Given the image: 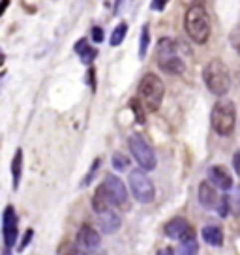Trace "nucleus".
I'll return each mask as SVG.
<instances>
[{"label":"nucleus","mask_w":240,"mask_h":255,"mask_svg":"<svg viewBox=\"0 0 240 255\" xmlns=\"http://www.w3.org/2000/svg\"><path fill=\"white\" fill-rule=\"evenodd\" d=\"M184 28L195 43L203 45L208 41V38H210V19H208L207 9L201 4H193L188 8L184 15Z\"/></svg>","instance_id":"obj_1"},{"label":"nucleus","mask_w":240,"mask_h":255,"mask_svg":"<svg viewBox=\"0 0 240 255\" xmlns=\"http://www.w3.org/2000/svg\"><path fill=\"white\" fill-rule=\"evenodd\" d=\"M203 81L207 88L214 96H225L231 88V75L229 70L220 58H212L203 68Z\"/></svg>","instance_id":"obj_2"},{"label":"nucleus","mask_w":240,"mask_h":255,"mask_svg":"<svg viewBox=\"0 0 240 255\" xmlns=\"http://www.w3.org/2000/svg\"><path fill=\"white\" fill-rule=\"evenodd\" d=\"M210 124L218 135L229 137L237 128V107L231 100H218L212 113H210Z\"/></svg>","instance_id":"obj_3"},{"label":"nucleus","mask_w":240,"mask_h":255,"mask_svg":"<svg viewBox=\"0 0 240 255\" xmlns=\"http://www.w3.org/2000/svg\"><path fill=\"white\" fill-rule=\"evenodd\" d=\"M163 96H165V85L161 77H158L156 73H146L139 83V98L143 102L144 109L156 113L161 107Z\"/></svg>","instance_id":"obj_4"},{"label":"nucleus","mask_w":240,"mask_h":255,"mask_svg":"<svg viewBox=\"0 0 240 255\" xmlns=\"http://www.w3.org/2000/svg\"><path fill=\"white\" fill-rule=\"evenodd\" d=\"M128 182H129V190L133 193L135 201L143 203V205L152 203L154 195H156V188H154L152 180L148 178V175H146V171H144L143 167L129 171Z\"/></svg>","instance_id":"obj_5"},{"label":"nucleus","mask_w":240,"mask_h":255,"mask_svg":"<svg viewBox=\"0 0 240 255\" xmlns=\"http://www.w3.org/2000/svg\"><path fill=\"white\" fill-rule=\"evenodd\" d=\"M128 146H129V152L133 154L135 161L144 169V171H152V169H156V163H158L156 154H154V150L150 148V144L143 139V135L133 133V135L129 137Z\"/></svg>","instance_id":"obj_6"},{"label":"nucleus","mask_w":240,"mask_h":255,"mask_svg":"<svg viewBox=\"0 0 240 255\" xmlns=\"http://www.w3.org/2000/svg\"><path fill=\"white\" fill-rule=\"evenodd\" d=\"M19 220H17L15 208L8 205L4 208V214H2V240H4V246H6V254H9V248L15 246L17 235H19Z\"/></svg>","instance_id":"obj_7"},{"label":"nucleus","mask_w":240,"mask_h":255,"mask_svg":"<svg viewBox=\"0 0 240 255\" xmlns=\"http://www.w3.org/2000/svg\"><path fill=\"white\" fill-rule=\"evenodd\" d=\"M104 186L105 190H107V195L111 199L113 207H126V203H128V190H126V184L122 182L119 176L105 175Z\"/></svg>","instance_id":"obj_8"},{"label":"nucleus","mask_w":240,"mask_h":255,"mask_svg":"<svg viewBox=\"0 0 240 255\" xmlns=\"http://www.w3.org/2000/svg\"><path fill=\"white\" fill-rule=\"evenodd\" d=\"M163 231H165L169 239L180 240V242L195 237V231H193V227L190 225V222L186 218H173V220H169L165 223V227H163Z\"/></svg>","instance_id":"obj_9"},{"label":"nucleus","mask_w":240,"mask_h":255,"mask_svg":"<svg viewBox=\"0 0 240 255\" xmlns=\"http://www.w3.org/2000/svg\"><path fill=\"white\" fill-rule=\"evenodd\" d=\"M208 180L214 184L216 188L224 191H231L233 190V176L231 173L224 167V165H212L208 169Z\"/></svg>","instance_id":"obj_10"},{"label":"nucleus","mask_w":240,"mask_h":255,"mask_svg":"<svg viewBox=\"0 0 240 255\" xmlns=\"http://www.w3.org/2000/svg\"><path fill=\"white\" fill-rule=\"evenodd\" d=\"M98 225L102 227V233L113 235L120 229V216L113 208H107V210L98 214Z\"/></svg>","instance_id":"obj_11"},{"label":"nucleus","mask_w":240,"mask_h":255,"mask_svg":"<svg viewBox=\"0 0 240 255\" xmlns=\"http://www.w3.org/2000/svg\"><path fill=\"white\" fill-rule=\"evenodd\" d=\"M77 242L83 248H87V250H98L100 244H102V237H100V233L94 227L83 225L79 229V233H77Z\"/></svg>","instance_id":"obj_12"},{"label":"nucleus","mask_w":240,"mask_h":255,"mask_svg":"<svg viewBox=\"0 0 240 255\" xmlns=\"http://www.w3.org/2000/svg\"><path fill=\"white\" fill-rule=\"evenodd\" d=\"M199 203L203 205L205 208H216L218 203H220V195H218L216 191V186L212 182H201L199 184Z\"/></svg>","instance_id":"obj_13"},{"label":"nucleus","mask_w":240,"mask_h":255,"mask_svg":"<svg viewBox=\"0 0 240 255\" xmlns=\"http://www.w3.org/2000/svg\"><path fill=\"white\" fill-rule=\"evenodd\" d=\"M184 43L173 40V38H161L158 41V47H156V55H158V60L160 58H167V56L173 55H180V51H184Z\"/></svg>","instance_id":"obj_14"},{"label":"nucleus","mask_w":240,"mask_h":255,"mask_svg":"<svg viewBox=\"0 0 240 255\" xmlns=\"http://www.w3.org/2000/svg\"><path fill=\"white\" fill-rule=\"evenodd\" d=\"M158 64H160V68L163 70V72L171 73V75H180V73L186 72V62L180 55H173V56H167V58H160Z\"/></svg>","instance_id":"obj_15"},{"label":"nucleus","mask_w":240,"mask_h":255,"mask_svg":"<svg viewBox=\"0 0 240 255\" xmlns=\"http://www.w3.org/2000/svg\"><path fill=\"white\" fill-rule=\"evenodd\" d=\"M111 207H113V203H111V199H109V195H107V190H105L104 182H102L96 188L94 195H92V208H94L96 214H100V212H104V210H107V208H111Z\"/></svg>","instance_id":"obj_16"},{"label":"nucleus","mask_w":240,"mask_h":255,"mask_svg":"<svg viewBox=\"0 0 240 255\" xmlns=\"http://www.w3.org/2000/svg\"><path fill=\"white\" fill-rule=\"evenodd\" d=\"M201 235H203V240L210 246L220 248L224 244V231H222L220 225H207V227H203Z\"/></svg>","instance_id":"obj_17"},{"label":"nucleus","mask_w":240,"mask_h":255,"mask_svg":"<svg viewBox=\"0 0 240 255\" xmlns=\"http://www.w3.org/2000/svg\"><path fill=\"white\" fill-rule=\"evenodd\" d=\"M75 53L79 55L81 62L83 64H90L94 58H96V49H92L88 45L87 38H81L77 43H75Z\"/></svg>","instance_id":"obj_18"},{"label":"nucleus","mask_w":240,"mask_h":255,"mask_svg":"<svg viewBox=\"0 0 240 255\" xmlns=\"http://www.w3.org/2000/svg\"><path fill=\"white\" fill-rule=\"evenodd\" d=\"M21 173H23V150L17 148L15 156H13V161H11V176H13V190L19 188V182H21Z\"/></svg>","instance_id":"obj_19"},{"label":"nucleus","mask_w":240,"mask_h":255,"mask_svg":"<svg viewBox=\"0 0 240 255\" xmlns=\"http://www.w3.org/2000/svg\"><path fill=\"white\" fill-rule=\"evenodd\" d=\"M126 34H128V24L122 21L120 24H117V28H115L113 34H111V45L113 47H119L120 43L124 41V38H126Z\"/></svg>","instance_id":"obj_20"},{"label":"nucleus","mask_w":240,"mask_h":255,"mask_svg":"<svg viewBox=\"0 0 240 255\" xmlns=\"http://www.w3.org/2000/svg\"><path fill=\"white\" fill-rule=\"evenodd\" d=\"M150 47V32H148V24H144L143 30H141V43H139V56L144 58Z\"/></svg>","instance_id":"obj_21"},{"label":"nucleus","mask_w":240,"mask_h":255,"mask_svg":"<svg viewBox=\"0 0 240 255\" xmlns=\"http://www.w3.org/2000/svg\"><path fill=\"white\" fill-rule=\"evenodd\" d=\"M113 167L117 169V171H126L129 167V158L126 154H122V152H117L115 156H113Z\"/></svg>","instance_id":"obj_22"},{"label":"nucleus","mask_w":240,"mask_h":255,"mask_svg":"<svg viewBox=\"0 0 240 255\" xmlns=\"http://www.w3.org/2000/svg\"><path fill=\"white\" fill-rule=\"evenodd\" d=\"M180 252L182 254H197L199 252V244H197V237L186 239L180 242Z\"/></svg>","instance_id":"obj_23"},{"label":"nucleus","mask_w":240,"mask_h":255,"mask_svg":"<svg viewBox=\"0 0 240 255\" xmlns=\"http://www.w3.org/2000/svg\"><path fill=\"white\" fill-rule=\"evenodd\" d=\"M218 214L222 216V218H227V216L233 212L231 208V201H229V195H224V197H220V203H218Z\"/></svg>","instance_id":"obj_24"},{"label":"nucleus","mask_w":240,"mask_h":255,"mask_svg":"<svg viewBox=\"0 0 240 255\" xmlns=\"http://www.w3.org/2000/svg\"><path fill=\"white\" fill-rule=\"evenodd\" d=\"M229 201H231V208L237 216H240V186H233V191L229 193Z\"/></svg>","instance_id":"obj_25"},{"label":"nucleus","mask_w":240,"mask_h":255,"mask_svg":"<svg viewBox=\"0 0 240 255\" xmlns=\"http://www.w3.org/2000/svg\"><path fill=\"white\" fill-rule=\"evenodd\" d=\"M131 109H133V115H135L137 119V124H144V111L143 107H141V102L139 100H131Z\"/></svg>","instance_id":"obj_26"},{"label":"nucleus","mask_w":240,"mask_h":255,"mask_svg":"<svg viewBox=\"0 0 240 255\" xmlns=\"http://www.w3.org/2000/svg\"><path fill=\"white\" fill-rule=\"evenodd\" d=\"M100 163H102V159H100V158L94 159V163H92L90 171H88L87 176L83 178V186H88V184H90V180H92V178H94V175H96V171L100 169Z\"/></svg>","instance_id":"obj_27"},{"label":"nucleus","mask_w":240,"mask_h":255,"mask_svg":"<svg viewBox=\"0 0 240 255\" xmlns=\"http://www.w3.org/2000/svg\"><path fill=\"white\" fill-rule=\"evenodd\" d=\"M129 2H131V0H117V2H115V9H113V11H115V15L119 17L120 13H124L126 8L129 6Z\"/></svg>","instance_id":"obj_28"},{"label":"nucleus","mask_w":240,"mask_h":255,"mask_svg":"<svg viewBox=\"0 0 240 255\" xmlns=\"http://www.w3.org/2000/svg\"><path fill=\"white\" fill-rule=\"evenodd\" d=\"M231 43H233V47H235V51L240 55V26L239 28H235L231 34Z\"/></svg>","instance_id":"obj_29"},{"label":"nucleus","mask_w":240,"mask_h":255,"mask_svg":"<svg viewBox=\"0 0 240 255\" xmlns=\"http://www.w3.org/2000/svg\"><path fill=\"white\" fill-rule=\"evenodd\" d=\"M167 4H169V0H152V2H150V9H154V11H163Z\"/></svg>","instance_id":"obj_30"},{"label":"nucleus","mask_w":240,"mask_h":255,"mask_svg":"<svg viewBox=\"0 0 240 255\" xmlns=\"http://www.w3.org/2000/svg\"><path fill=\"white\" fill-rule=\"evenodd\" d=\"M90 36H92V40L96 41V43H102V41H104V30H102L100 26H94L92 32H90Z\"/></svg>","instance_id":"obj_31"},{"label":"nucleus","mask_w":240,"mask_h":255,"mask_svg":"<svg viewBox=\"0 0 240 255\" xmlns=\"http://www.w3.org/2000/svg\"><path fill=\"white\" fill-rule=\"evenodd\" d=\"M32 237H34V231L32 229H28V231L24 233V237H23V240H21V246H19V250H24V248L30 244V240H32Z\"/></svg>","instance_id":"obj_32"},{"label":"nucleus","mask_w":240,"mask_h":255,"mask_svg":"<svg viewBox=\"0 0 240 255\" xmlns=\"http://www.w3.org/2000/svg\"><path fill=\"white\" fill-rule=\"evenodd\" d=\"M233 167L237 171V175L240 176V150L235 154V158H233Z\"/></svg>","instance_id":"obj_33"},{"label":"nucleus","mask_w":240,"mask_h":255,"mask_svg":"<svg viewBox=\"0 0 240 255\" xmlns=\"http://www.w3.org/2000/svg\"><path fill=\"white\" fill-rule=\"evenodd\" d=\"M88 83H92V88H96V85H94V70L90 68V72H88Z\"/></svg>","instance_id":"obj_34"},{"label":"nucleus","mask_w":240,"mask_h":255,"mask_svg":"<svg viewBox=\"0 0 240 255\" xmlns=\"http://www.w3.org/2000/svg\"><path fill=\"white\" fill-rule=\"evenodd\" d=\"M160 254H175V250L173 248H163V250H160Z\"/></svg>","instance_id":"obj_35"},{"label":"nucleus","mask_w":240,"mask_h":255,"mask_svg":"<svg viewBox=\"0 0 240 255\" xmlns=\"http://www.w3.org/2000/svg\"><path fill=\"white\" fill-rule=\"evenodd\" d=\"M4 4H2V11H6V8H8V4H9V0H2Z\"/></svg>","instance_id":"obj_36"}]
</instances>
